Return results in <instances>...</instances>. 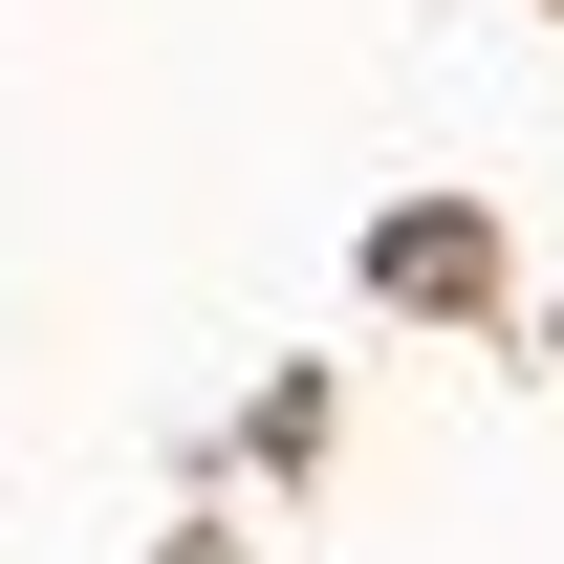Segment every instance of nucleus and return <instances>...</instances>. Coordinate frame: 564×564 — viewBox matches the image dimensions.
Listing matches in <instances>:
<instances>
[]
</instances>
